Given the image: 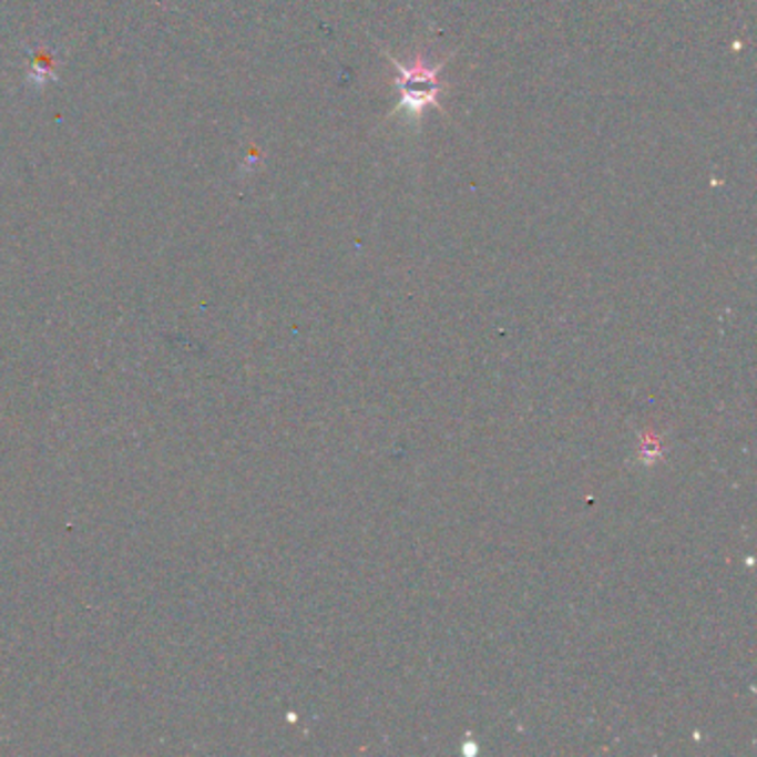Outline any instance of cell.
Listing matches in <instances>:
<instances>
[{"label":"cell","mask_w":757,"mask_h":757,"mask_svg":"<svg viewBox=\"0 0 757 757\" xmlns=\"http://www.w3.org/2000/svg\"><path fill=\"white\" fill-rule=\"evenodd\" d=\"M393 68H396V88L400 94V108L409 112L411 116H422L427 108H438L440 110V70L438 68H427L422 61H416L413 65H402L398 59L391 54H385Z\"/></svg>","instance_id":"1"}]
</instances>
